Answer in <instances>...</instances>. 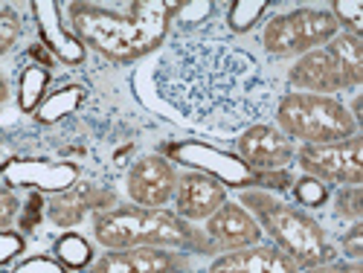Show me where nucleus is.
<instances>
[{
	"label": "nucleus",
	"instance_id": "1",
	"mask_svg": "<svg viewBox=\"0 0 363 273\" xmlns=\"http://www.w3.org/2000/svg\"><path fill=\"white\" fill-rule=\"evenodd\" d=\"M157 96L195 128L235 134L277 108V84L262 62L221 33H180L160 47L155 73Z\"/></svg>",
	"mask_w": 363,
	"mask_h": 273
},
{
	"label": "nucleus",
	"instance_id": "2",
	"mask_svg": "<svg viewBox=\"0 0 363 273\" xmlns=\"http://www.w3.org/2000/svg\"><path fill=\"white\" fill-rule=\"evenodd\" d=\"M177 6L174 0H134L119 15L99 4H70L67 15L70 29L87 50L113 65H131L166 44Z\"/></svg>",
	"mask_w": 363,
	"mask_h": 273
},
{
	"label": "nucleus",
	"instance_id": "3",
	"mask_svg": "<svg viewBox=\"0 0 363 273\" xmlns=\"http://www.w3.org/2000/svg\"><path fill=\"white\" fill-rule=\"evenodd\" d=\"M238 204L259 221L262 235H267L270 245L279 247L299 270L337 259L335 241L328 238L317 218H311L296 204H288L264 189H241Z\"/></svg>",
	"mask_w": 363,
	"mask_h": 273
},
{
	"label": "nucleus",
	"instance_id": "4",
	"mask_svg": "<svg viewBox=\"0 0 363 273\" xmlns=\"http://www.w3.org/2000/svg\"><path fill=\"white\" fill-rule=\"evenodd\" d=\"M94 241L105 250H131V247H166V250H189L206 247V238L195 233L184 218L172 209H145V206H111L94 216Z\"/></svg>",
	"mask_w": 363,
	"mask_h": 273
},
{
	"label": "nucleus",
	"instance_id": "5",
	"mask_svg": "<svg viewBox=\"0 0 363 273\" xmlns=\"http://www.w3.org/2000/svg\"><path fill=\"white\" fill-rule=\"evenodd\" d=\"M277 128L302 145H325L357 137V116L337 96H314V94H291L279 96L274 108Z\"/></svg>",
	"mask_w": 363,
	"mask_h": 273
},
{
	"label": "nucleus",
	"instance_id": "6",
	"mask_svg": "<svg viewBox=\"0 0 363 273\" xmlns=\"http://www.w3.org/2000/svg\"><path fill=\"white\" fill-rule=\"evenodd\" d=\"M337 33L340 26L328 9H294L267 18L262 29V47L274 58H291L325 47Z\"/></svg>",
	"mask_w": 363,
	"mask_h": 273
},
{
	"label": "nucleus",
	"instance_id": "7",
	"mask_svg": "<svg viewBox=\"0 0 363 273\" xmlns=\"http://www.w3.org/2000/svg\"><path fill=\"white\" fill-rule=\"evenodd\" d=\"M294 163L308 177L323 180L325 186H360L363 184V140L357 134L343 143L299 145Z\"/></svg>",
	"mask_w": 363,
	"mask_h": 273
},
{
	"label": "nucleus",
	"instance_id": "8",
	"mask_svg": "<svg viewBox=\"0 0 363 273\" xmlns=\"http://www.w3.org/2000/svg\"><path fill=\"white\" fill-rule=\"evenodd\" d=\"M177 169L163 155H143L125 172V192L134 206L166 209L177 189Z\"/></svg>",
	"mask_w": 363,
	"mask_h": 273
},
{
	"label": "nucleus",
	"instance_id": "9",
	"mask_svg": "<svg viewBox=\"0 0 363 273\" xmlns=\"http://www.w3.org/2000/svg\"><path fill=\"white\" fill-rule=\"evenodd\" d=\"M169 157L177 163L192 166V172H203L209 177H216L224 186H238V189H253L256 172L247 169L238 157L227 155V151L198 143V140H184V143H172L169 145Z\"/></svg>",
	"mask_w": 363,
	"mask_h": 273
},
{
	"label": "nucleus",
	"instance_id": "10",
	"mask_svg": "<svg viewBox=\"0 0 363 273\" xmlns=\"http://www.w3.org/2000/svg\"><path fill=\"white\" fill-rule=\"evenodd\" d=\"M238 160L253 172H277L288 169L296 157V145L274 123H256L245 128L235 140Z\"/></svg>",
	"mask_w": 363,
	"mask_h": 273
},
{
	"label": "nucleus",
	"instance_id": "11",
	"mask_svg": "<svg viewBox=\"0 0 363 273\" xmlns=\"http://www.w3.org/2000/svg\"><path fill=\"white\" fill-rule=\"evenodd\" d=\"M6 186H26L35 192L62 195L79 184L82 169L70 160H35V157H12L0 169Z\"/></svg>",
	"mask_w": 363,
	"mask_h": 273
},
{
	"label": "nucleus",
	"instance_id": "12",
	"mask_svg": "<svg viewBox=\"0 0 363 273\" xmlns=\"http://www.w3.org/2000/svg\"><path fill=\"white\" fill-rule=\"evenodd\" d=\"M203 224H206L203 227V238H206V245L213 247V253L216 250L230 253V250L262 245L259 221L238 201H224Z\"/></svg>",
	"mask_w": 363,
	"mask_h": 273
},
{
	"label": "nucleus",
	"instance_id": "13",
	"mask_svg": "<svg viewBox=\"0 0 363 273\" xmlns=\"http://www.w3.org/2000/svg\"><path fill=\"white\" fill-rule=\"evenodd\" d=\"M288 84L296 94H314V96H335L349 90L346 73L340 70L337 58L331 55L328 47L299 55L288 70Z\"/></svg>",
	"mask_w": 363,
	"mask_h": 273
},
{
	"label": "nucleus",
	"instance_id": "14",
	"mask_svg": "<svg viewBox=\"0 0 363 273\" xmlns=\"http://www.w3.org/2000/svg\"><path fill=\"white\" fill-rule=\"evenodd\" d=\"M230 201L227 186L218 184L216 177H209L203 172H184L177 177V189L172 198V212L177 218H184L186 224H201L206 221L213 212Z\"/></svg>",
	"mask_w": 363,
	"mask_h": 273
},
{
	"label": "nucleus",
	"instance_id": "15",
	"mask_svg": "<svg viewBox=\"0 0 363 273\" xmlns=\"http://www.w3.org/2000/svg\"><path fill=\"white\" fill-rule=\"evenodd\" d=\"M186 267V259L177 250L166 247H131V250H108L87 273H180Z\"/></svg>",
	"mask_w": 363,
	"mask_h": 273
},
{
	"label": "nucleus",
	"instance_id": "16",
	"mask_svg": "<svg viewBox=\"0 0 363 273\" xmlns=\"http://www.w3.org/2000/svg\"><path fill=\"white\" fill-rule=\"evenodd\" d=\"M35 26L41 47L50 52L52 62H62L67 67H82L87 58V47L76 38L70 26L62 23V6L58 4H33Z\"/></svg>",
	"mask_w": 363,
	"mask_h": 273
},
{
	"label": "nucleus",
	"instance_id": "17",
	"mask_svg": "<svg viewBox=\"0 0 363 273\" xmlns=\"http://www.w3.org/2000/svg\"><path fill=\"white\" fill-rule=\"evenodd\" d=\"M113 192L96 184H87V180H79L76 186H70L62 195H52V201L47 204V218L55 227H76L87 212H105L113 206Z\"/></svg>",
	"mask_w": 363,
	"mask_h": 273
},
{
	"label": "nucleus",
	"instance_id": "18",
	"mask_svg": "<svg viewBox=\"0 0 363 273\" xmlns=\"http://www.w3.org/2000/svg\"><path fill=\"white\" fill-rule=\"evenodd\" d=\"M299 267L274 245H253L218 253L206 273H296Z\"/></svg>",
	"mask_w": 363,
	"mask_h": 273
},
{
	"label": "nucleus",
	"instance_id": "19",
	"mask_svg": "<svg viewBox=\"0 0 363 273\" xmlns=\"http://www.w3.org/2000/svg\"><path fill=\"white\" fill-rule=\"evenodd\" d=\"M84 96H87V90H84V84H79V82H70V84L58 87V90H50L47 99H44V102L38 105V111L33 113L35 123H38V126H55V123H62V119L73 116V113L82 108Z\"/></svg>",
	"mask_w": 363,
	"mask_h": 273
},
{
	"label": "nucleus",
	"instance_id": "20",
	"mask_svg": "<svg viewBox=\"0 0 363 273\" xmlns=\"http://www.w3.org/2000/svg\"><path fill=\"white\" fill-rule=\"evenodd\" d=\"M50 67L44 65H23L18 73V84H15V102L23 113H35L38 105L47 99L50 94Z\"/></svg>",
	"mask_w": 363,
	"mask_h": 273
},
{
	"label": "nucleus",
	"instance_id": "21",
	"mask_svg": "<svg viewBox=\"0 0 363 273\" xmlns=\"http://www.w3.org/2000/svg\"><path fill=\"white\" fill-rule=\"evenodd\" d=\"M325 47L331 50V55L337 58L340 70L346 73L349 90H357L363 84V44H360V38L349 35V33H337Z\"/></svg>",
	"mask_w": 363,
	"mask_h": 273
},
{
	"label": "nucleus",
	"instance_id": "22",
	"mask_svg": "<svg viewBox=\"0 0 363 273\" xmlns=\"http://www.w3.org/2000/svg\"><path fill=\"white\" fill-rule=\"evenodd\" d=\"M55 259L62 262L70 273H76V270H87L90 264H94V247H90V241L84 238V235H79V233H73V230H67V233H62L55 238Z\"/></svg>",
	"mask_w": 363,
	"mask_h": 273
},
{
	"label": "nucleus",
	"instance_id": "23",
	"mask_svg": "<svg viewBox=\"0 0 363 273\" xmlns=\"http://www.w3.org/2000/svg\"><path fill=\"white\" fill-rule=\"evenodd\" d=\"M267 12V4H262V0H235V4L227 6V26H230V33H250V29L264 18Z\"/></svg>",
	"mask_w": 363,
	"mask_h": 273
},
{
	"label": "nucleus",
	"instance_id": "24",
	"mask_svg": "<svg viewBox=\"0 0 363 273\" xmlns=\"http://www.w3.org/2000/svg\"><path fill=\"white\" fill-rule=\"evenodd\" d=\"M291 192H294V201H296V206H299V209H302V206H308V209H320V206L331 198V192H328V186L323 184V180L308 177V174L296 177L294 184H291Z\"/></svg>",
	"mask_w": 363,
	"mask_h": 273
},
{
	"label": "nucleus",
	"instance_id": "25",
	"mask_svg": "<svg viewBox=\"0 0 363 273\" xmlns=\"http://www.w3.org/2000/svg\"><path fill=\"white\" fill-rule=\"evenodd\" d=\"M328 12L337 21L340 33H349V35L360 38V33H363V6L357 4V0H335Z\"/></svg>",
	"mask_w": 363,
	"mask_h": 273
},
{
	"label": "nucleus",
	"instance_id": "26",
	"mask_svg": "<svg viewBox=\"0 0 363 273\" xmlns=\"http://www.w3.org/2000/svg\"><path fill=\"white\" fill-rule=\"evenodd\" d=\"M216 9H218V6L213 4V0H198V4H180L172 21H177L180 26L186 29V33H198L201 23H206L209 18H213Z\"/></svg>",
	"mask_w": 363,
	"mask_h": 273
},
{
	"label": "nucleus",
	"instance_id": "27",
	"mask_svg": "<svg viewBox=\"0 0 363 273\" xmlns=\"http://www.w3.org/2000/svg\"><path fill=\"white\" fill-rule=\"evenodd\" d=\"M23 35V21L18 9L12 6H0V55H6L15 50V44Z\"/></svg>",
	"mask_w": 363,
	"mask_h": 273
},
{
	"label": "nucleus",
	"instance_id": "28",
	"mask_svg": "<svg viewBox=\"0 0 363 273\" xmlns=\"http://www.w3.org/2000/svg\"><path fill=\"white\" fill-rule=\"evenodd\" d=\"M335 212L337 218L360 221L363 218V192L360 186H340L335 195Z\"/></svg>",
	"mask_w": 363,
	"mask_h": 273
},
{
	"label": "nucleus",
	"instance_id": "29",
	"mask_svg": "<svg viewBox=\"0 0 363 273\" xmlns=\"http://www.w3.org/2000/svg\"><path fill=\"white\" fill-rule=\"evenodd\" d=\"M26 250V238L15 230H0V273H4L15 259H21Z\"/></svg>",
	"mask_w": 363,
	"mask_h": 273
},
{
	"label": "nucleus",
	"instance_id": "30",
	"mask_svg": "<svg viewBox=\"0 0 363 273\" xmlns=\"http://www.w3.org/2000/svg\"><path fill=\"white\" fill-rule=\"evenodd\" d=\"M21 209H23V204H21V198L12 192V186L0 184V230H12V224H15L18 216H21Z\"/></svg>",
	"mask_w": 363,
	"mask_h": 273
},
{
	"label": "nucleus",
	"instance_id": "31",
	"mask_svg": "<svg viewBox=\"0 0 363 273\" xmlns=\"http://www.w3.org/2000/svg\"><path fill=\"white\" fill-rule=\"evenodd\" d=\"M340 253L346 262L363 259V221H352V227L340 235Z\"/></svg>",
	"mask_w": 363,
	"mask_h": 273
},
{
	"label": "nucleus",
	"instance_id": "32",
	"mask_svg": "<svg viewBox=\"0 0 363 273\" xmlns=\"http://www.w3.org/2000/svg\"><path fill=\"white\" fill-rule=\"evenodd\" d=\"M9 273H70L58 259H50V256H33V259H26L21 262L15 270Z\"/></svg>",
	"mask_w": 363,
	"mask_h": 273
},
{
	"label": "nucleus",
	"instance_id": "33",
	"mask_svg": "<svg viewBox=\"0 0 363 273\" xmlns=\"http://www.w3.org/2000/svg\"><path fill=\"white\" fill-rule=\"evenodd\" d=\"M296 273H363V262H346V259H335L325 264H314V267H302Z\"/></svg>",
	"mask_w": 363,
	"mask_h": 273
},
{
	"label": "nucleus",
	"instance_id": "34",
	"mask_svg": "<svg viewBox=\"0 0 363 273\" xmlns=\"http://www.w3.org/2000/svg\"><path fill=\"white\" fill-rule=\"evenodd\" d=\"M9 99H12V84H9V79L4 73H0V111L9 105Z\"/></svg>",
	"mask_w": 363,
	"mask_h": 273
}]
</instances>
